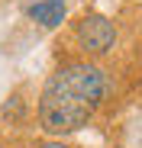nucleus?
Instances as JSON below:
<instances>
[{
    "label": "nucleus",
    "instance_id": "39448f33",
    "mask_svg": "<svg viewBox=\"0 0 142 148\" xmlns=\"http://www.w3.org/2000/svg\"><path fill=\"white\" fill-rule=\"evenodd\" d=\"M0 148H3V145H0Z\"/></svg>",
    "mask_w": 142,
    "mask_h": 148
},
{
    "label": "nucleus",
    "instance_id": "20e7f679",
    "mask_svg": "<svg viewBox=\"0 0 142 148\" xmlns=\"http://www.w3.org/2000/svg\"><path fill=\"white\" fill-rule=\"evenodd\" d=\"M39 148H74V145H68V142H42Z\"/></svg>",
    "mask_w": 142,
    "mask_h": 148
},
{
    "label": "nucleus",
    "instance_id": "f257e3e1",
    "mask_svg": "<svg viewBox=\"0 0 142 148\" xmlns=\"http://www.w3.org/2000/svg\"><path fill=\"white\" fill-rule=\"evenodd\" d=\"M107 100V74L94 61L61 64L39 93V126L49 135H68L84 129Z\"/></svg>",
    "mask_w": 142,
    "mask_h": 148
},
{
    "label": "nucleus",
    "instance_id": "7ed1b4c3",
    "mask_svg": "<svg viewBox=\"0 0 142 148\" xmlns=\"http://www.w3.org/2000/svg\"><path fill=\"white\" fill-rule=\"evenodd\" d=\"M26 13H29V19L36 23V26L55 29V26H61V23H65L68 7H65V0H39V3H32Z\"/></svg>",
    "mask_w": 142,
    "mask_h": 148
},
{
    "label": "nucleus",
    "instance_id": "f03ea898",
    "mask_svg": "<svg viewBox=\"0 0 142 148\" xmlns=\"http://www.w3.org/2000/svg\"><path fill=\"white\" fill-rule=\"evenodd\" d=\"M74 42L84 55L90 58H100V55H110L113 45H116V26L113 19L100 16V13H87L84 19H78L74 26Z\"/></svg>",
    "mask_w": 142,
    "mask_h": 148
}]
</instances>
